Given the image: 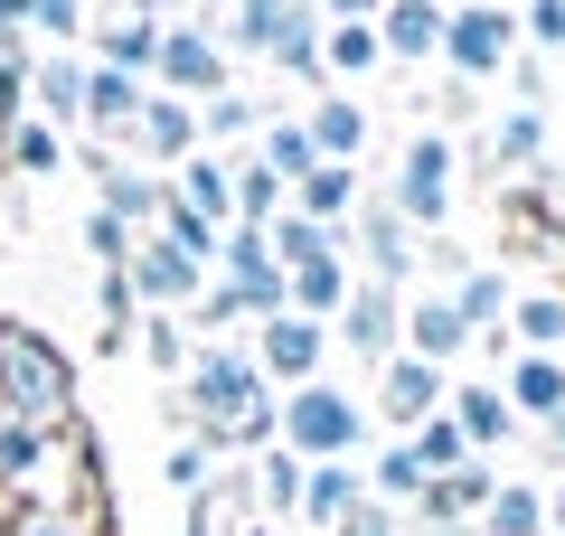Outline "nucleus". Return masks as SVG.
<instances>
[{
  "label": "nucleus",
  "instance_id": "obj_49",
  "mask_svg": "<svg viewBox=\"0 0 565 536\" xmlns=\"http://www.w3.org/2000/svg\"><path fill=\"white\" fill-rule=\"evenodd\" d=\"M311 10H321V20H377L386 0H311Z\"/></svg>",
  "mask_w": 565,
  "mask_h": 536
},
{
  "label": "nucleus",
  "instance_id": "obj_28",
  "mask_svg": "<svg viewBox=\"0 0 565 536\" xmlns=\"http://www.w3.org/2000/svg\"><path fill=\"white\" fill-rule=\"evenodd\" d=\"M264 122H274V114H264L255 95H236V85H226V95L199 104V151H236V141H255Z\"/></svg>",
  "mask_w": 565,
  "mask_h": 536
},
{
  "label": "nucleus",
  "instance_id": "obj_47",
  "mask_svg": "<svg viewBox=\"0 0 565 536\" xmlns=\"http://www.w3.org/2000/svg\"><path fill=\"white\" fill-rule=\"evenodd\" d=\"M10 536H95V527H85L76 508H29V517H20Z\"/></svg>",
  "mask_w": 565,
  "mask_h": 536
},
{
  "label": "nucleus",
  "instance_id": "obj_22",
  "mask_svg": "<svg viewBox=\"0 0 565 536\" xmlns=\"http://www.w3.org/2000/svg\"><path fill=\"white\" fill-rule=\"evenodd\" d=\"M170 199H180V207H199L207 226H226V217H236V170H226L217 151H189L180 170H170Z\"/></svg>",
  "mask_w": 565,
  "mask_h": 536
},
{
  "label": "nucleus",
  "instance_id": "obj_5",
  "mask_svg": "<svg viewBox=\"0 0 565 536\" xmlns=\"http://www.w3.org/2000/svg\"><path fill=\"white\" fill-rule=\"evenodd\" d=\"M122 292H132L141 311H170V320H180L189 301L207 292V264H199V255H180L170 236H141L132 255H122Z\"/></svg>",
  "mask_w": 565,
  "mask_h": 536
},
{
  "label": "nucleus",
  "instance_id": "obj_13",
  "mask_svg": "<svg viewBox=\"0 0 565 536\" xmlns=\"http://www.w3.org/2000/svg\"><path fill=\"white\" fill-rule=\"evenodd\" d=\"M490 490H500V471H490V461H462V471L424 480V499H415L424 536H452V527H462V517H481V508H490Z\"/></svg>",
  "mask_w": 565,
  "mask_h": 536
},
{
  "label": "nucleus",
  "instance_id": "obj_23",
  "mask_svg": "<svg viewBox=\"0 0 565 536\" xmlns=\"http://www.w3.org/2000/svg\"><path fill=\"white\" fill-rule=\"evenodd\" d=\"M292 20H302V0H226L217 47H226V57H264V47H274Z\"/></svg>",
  "mask_w": 565,
  "mask_h": 536
},
{
  "label": "nucleus",
  "instance_id": "obj_41",
  "mask_svg": "<svg viewBox=\"0 0 565 536\" xmlns=\"http://www.w3.org/2000/svg\"><path fill=\"white\" fill-rule=\"evenodd\" d=\"M57 160H66V141L57 132H47V122H10V170H29V179H47V170H57Z\"/></svg>",
  "mask_w": 565,
  "mask_h": 536
},
{
  "label": "nucleus",
  "instance_id": "obj_21",
  "mask_svg": "<svg viewBox=\"0 0 565 536\" xmlns=\"http://www.w3.org/2000/svg\"><path fill=\"white\" fill-rule=\"evenodd\" d=\"M359 199H367V189H359V170H340V160H311V179H292V217L330 226V236L349 226V207H359Z\"/></svg>",
  "mask_w": 565,
  "mask_h": 536
},
{
  "label": "nucleus",
  "instance_id": "obj_43",
  "mask_svg": "<svg viewBox=\"0 0 565 536\" xmlns=\"http://www.w3.org/2000/svg\"><path fill=\"white\" fill-rule=\"evenodd\" d=\"M527 39H537V57H546V47H565V0H527V10H519V47Z\"/></svg>",
  "mask_w": 565,
  "mask_h": 536
},
{
  "label": "nucleus",
  "instance_id": "obj_26",
  "mask_svg": "<svg viewBox=\"0 0 565 536\" xmlns=\"http://www.w3.org/2000/svg\"><path fill=\"white\" fill-rule=\"evenodd\" d=\"M546 132H556V122H546V104H519V114L490 122L481 160H490V170H537V160H546Z\"/></svg>",
  "mask_w": 565,
  "mask_h": 536
},
{
  "label": "nucleus",
  "instance_id": "obj_15",
  "mask_svg": "<svg viewBox=\"0 0 565 536\" xmlns=\"http://www.w3.org/2000/svg\"><path fill=\"white\" fill-rule=\"evenodd\" d=\"M444 10H452V0H386V10H377V47L405 57V66L444 57Z\"/></svg>",
  "mask_w": 565,
  "mask_h": 536
},
{
  "label": "nucleus",
  "instance_id": "obj_7",
  "mask_svg": "<svg viewBox=\"0 0 565 536\" xmlns=\"http://www.w3.org/2000/svg\"><path fill=\"white\" fill-rule=\"evenodd\" d=\"M151 85L180 104H207L236 85V57L217 47V29H161V66H151Z\"/></svg>",
  "mask_w": 565,
  "mask_h": 536
},
{
  "label": "nucleus",
  "instance_id": "obj_48",
  "mask_svg": "<svg viewBox=\"0 0 565 536\" xmlns=\"http://www.w3.org/2000/svg\"><path fill=\"white\" fill-rule=\"evenodd\" d=\"M330 536H396V508H377V499H359V508L340 517Z\"/></svg>",
  "mask_w": 565,
  "mask_h": 536
},
{
  "label": "nucleus",
  "instance_id": "obj_24",
  "mask_svg": "<svg viewBox=\"0 0 565 536\" xmlns=\"http://www.w3.org/2000/svg\"><path fill=\"white\" fill-rule=\"evenodd\" d=\"M444 415L462 424V442H471V452H481V461L500 452L509 433H519V415H509V396H500V386H481V377H471L462 396H444Z\"/></svg>",
  "mask_w": 565,
  "mask_h": 536
},
{
  "label": "nucleus",
  "instance_id": "obj_25",
  "mask_svg": "<svg viewBox=\"0 0 565 536\" xmlns=\"http://www.w3.org/2000/svg\"><path fill=\"white\" fill-rule=\"evenodd\" d=\"M302 132H311V151H321V160H340V170H349V160L367 151V104L359 95H321L302 114Z\"/></svg>",
  "mask_w": 565,
  "mask_h": 536
},
{
  "label": "nucleus",
  "instance_id": "obj_17",
  "mask_svg": "<svg viewBox=\"0 0 565 536\" xmlns=\"http://www.w3.org/2000/svg\"><path fill=\"white\" fill-rule=\"evenodd\" d=\"M141 95H151V85L141 76H114V66H85V141H122L132 132V114H141Z\"/></svg>",
  "mask_w": 565,
  "mask_h": 536
},
{
  "label": "nucleus",
  "instance_id": "obj_34",
  "mask_svg": "<svg viewBox=\"0 0 565 536\" xmlns=\"http://www.w3.org/2000/svg\"><path fill=\"white\" fill-rule=\"evenodd\" d=\"M255 160L282 179V189H292V179H311V160H321V151H311V132H302V122L282 114V122H264V132H255Z\"/></svg>",
  "mask_w": 565,
  "mask_h": 536
},
{
  "label": "nucleus",
  "instance_id": "obj_20",
  "mask_svg": "<svg viewBox=\"0 0 565 536\" xmlns=\"http://www.w3.org/2000/svg\"><path fill=\"white\" fill-rule=\"evenodd\" d=\"M359 499H367V480L349 471V461H302V508H292V517H311V536H330Z\"/></svg>",
  "mask_w": 565,
  "mask_h": 536
},
{
  "label": "nucleus",
  "instance_id": "obj_52",
  "mask_svg": "<svg viewBox=\"0 0 565 536\" xmlns=\"http://www.w3.org/2000/svg\"><path fill=\"white\" fill-rule=\"evenodd\" d=\"M245 536H274V527H264V517H255V527H245Z\"/></svg>",
  "mask_w": 565,
  "mask_h": 536
},
{
  "label": "nucleus",
  "instance_id": "obj_11",
  "mask_svg": "<svg viewBox=\"0 0 565 536\" xmlns=\"http://www.w3.org/2000/svg\"><path fill=\"white\" fill-rule=\"evenodd\" d=\"M122 141H132V151L141 160H151V170H180V160L189 151H199V104H180V95H161V85H151V95H141V114H132V132H122Z\"/></svg>",
  "mask_w": 565,
  "mask_h": 536
},
{
  "label": "nucleus",
  "instance_id": "obj_30",
  "mask_svg": "<svg viewBox=\"0 0 565 536\" xmlns=\"http://www.w3.org/2000/svg\"><path fill=\"white\" fill-rule=\"evenodd\" d=\"M95 66H114V76H141L151 85V66H161V20H114L95 39Z\"/></svg>",
  "mask_w": 565,
  "mask_h": 536
},
{
  "label": "nucleus",
  "instance_id": "obj_16",
  "mask_svg": "<svg viewBox=\"0 0 565 536\" xmlns=\"http://www.w3.org/2000/svg\"><path fill=\"white\" fill-rule=\"evenodd\" d=\"M349 282H359V264H349V245H330V255H311V264L282 274V301H292L302 320H330L349 301Z\"/></svg>",
  "mask_w": 565,
  "mask_h": 536
},
{
  "label": "nucleus",
  "instance_id": "obj_50",
  "mask_svg": "<svg viewBox=\"0 0 565 536\" xmlns=\"http://www.w3.org/2000/svg\"><path fill=\"white\" fill-rule=\"evenodd\" d=\"M546 536H565V480L546 490Z\"/></svg>",
  "mask_w": 565,
  "mask_h": 536
},
{
  "label": "nucleus",
  "instance_id": "obj_4",
  "mask_svg": "<svg viewBox=\"0 0 565 536\" xmlns=\"http://www.w3.org/2000/svg\"><path fill=\"white\" fill-rule=\"evenodd\" d=\"M509 57H519V10H500V0H452L444 10V66L462 85H490Z\"/></svg>",
  "mask_w": 565,
  "mask_h": 536
},
{
  "label": "nucleus",
  "instance_id": "obj_29",
  "mask_svg": "<svg viewBox=\"0 0 565 536\" xmlns=\"http://www.w3.org/2000/svg\"><path fill=\"white\" fill-rule=\"evenodd\" d=\"M377 20H321V76H377Z\"/></svg>",
  "mask_w": 565,
  "mask_h": 536
},
{
  "label": "nucleus",
  "instance_id": "obj_8",
  "mask_svg": "<svg viewBox=\"0 0 565 536\" xmlns=\"http://www.w3.org/2000/svg\"><path fill=\"white\" fill-rule=\"evenodd\" d=\"M444 396H452L444 367H424V357L396 349V357H377V415H367V424H386V442H405L424 415H444Z\"/></svg>",
  "mask_w": 565,
  "mask_h": 536
},
{
  "label": "nucleus",
  "instance_id": "obj_39",
  "mask_svg": "<svg viewBox=\"0 0 565 536\" xmlns=\"http://www.w3.org/2000/svg\"><path fill=\"white\" fill-rule=\"evenodd\" d=\"M39 471H47V433H29V424L0 415V490H10V480H39Z\"/></svg>",
  "mask_w": 565,
  "mask_h": 536
},
{
  "label": "nucleus",
  "instance_id": "obj_38",
  "mask_svg": "<svg viewBox=\"0 0 565 536\" xmlns=\"http://www.w3.org/2000/svg\"><path fill=\"white\" fill-rule=\"evenodd\" d=\"M255 508H274V517H292V508H302V461L282 452V442L255 461Z\"/></svg>",
  "mask_w": 565,
  "mask_h": 536
},
{
  "label": "nucleus",
  "instance_id": "obj_2",
  "mask_svg": "<svg viewBox=\"0 0 565 536\" xmlns=\"http://www.w3.org/2000/svg\"><path fill=\"white\" fill-rule=\"evenodd\" d=\"M274 442L292 461H349L367 442V405L349 396V386H330V377H311V386H282V405H274Z\"/></svg>",
  "mask_w": 565,
  "mask_h": 536
},
{
  "label": "nucleus",
  "instance_id": "obj_27",
  "mask_svg": "<svg viewBox=\"0 0 565 536\" xmlns=\"http://www.w3.org/2000/svg\"><path fill=\"white\" fill-rule=\"evenodd\" d=\"M509 349H546L565 357V292H509Z\"/></svg>",
  "mask_w": 565,
  "mask_h": 536
},
{
  "label": "nucleus",
  "instance_id": "obj_1",
  "mask_svg": "<svg viewBox=\"0 0 565 536\" xmlns=\"http://www.w3.org/2000/svg\"><path fill=\"white\" fill-rule=\"evenodd\" d=\"M66 405H76V367H66L29 320H0V415L57 442L66 433Z\"/></svg>",
  "mask_w": 565,
  "mask_h": 536
},
{
  "label": "nucleus",
  "instance_id": "obj_14",
  "mask_svg": "<svg viewBox=\"0 0 565 536\" xmlns=\"http://www.w3.org/2000/svg\"><path fill=\"white\" fill-rule=\"evenodd\" d=\"M500 396H509V415H519V424L565 415V357H546V349H509V377H500Z\"/></svg>",
  "mask_w": 565,
  "mask_h": 536
},
{
  "label": "nucleus",
  "instance_id": "obj_53",
  "mask_svg": "<svg viewBox=\"0 0 565 536\" xmlns=\"http://www.w3.org/2000/svg\"><path fill=\"white\" fill-rule=\"evenodd\" d=\"M556 207H565V199H556Z\"/></svg>",
  "mask_w": 565,
  "mask_h": 536
},
{
  "label": "nucleus",
  "instance_id": "obj_6",
  "mask_svg": "<svg viewBox=\"0 0 565 536\" xmlns=\"http://www.w3.org/2000/svg\"><path fill=\"white\" fill-rule=\"evenodd\" d=\"M255 377L264 386H311L321 377V357H330V320H302V311H274V320H255Z\"/></svg>",
  "mask_w": 565,
  "mask_h": 536
},
{
  "label": "nucleus",
  "instance_id": "obj_42",
  "mask_svg": "<svg viewBox=\"0 0 565 536\" xmlns=\"http://www.w3.org/2000/svg\"><path fill=\"white\" fill-rule=\"evenodd\" d=\"M85 245H95V255H104V274H122V255H132V226H114V217H104V207H85Z\"/></svg>",
  "mask_w": 565,
  "mask_h": 536
},
{
  "label": "nucleus",
  "instance_id": "obj_35",
  "mask_svg": "<svg viewBox=\"0 0 565 536\" xmlns=\"http://www.w3.org/2000/svg\"><path fill=\"white\" fill-rule=\"evenodd\" d=\"M264 57H274V66H282V76H292V85H321V10H311V0H302V20L282 29V39L264 47Z\"/></svg>",
  "mask_w": 565,
  "mask_h": 536
},
{
  "label": "nucleus",
  "instance_id": "obj_44",
  "mask_svg": "<svg viewBox=\"0 0 565 536\" xmlns=\"http://www.w3.org/2000/svg\"><path fill=\"white\" fill-rule=\"evenodd\" d=\"M207 461H217V442L199 433V442H180V452H170L161 471H170V490H199V480H207Z\"/></svg>",
  "mask_w": 565,
  "mask_h": 536
},
{
  "label": "nucleus",
  "instance_id": "obj_32",
  "mask_svg": "<svg viewBox=\"0 0 565 536\" xmlns=\"http://www.w3.org/2000/svg\"><path fill=\"white\" fill-rule=\"evenodd\" d=\"M481 536H546V490L537 480H500L481 508Z\"/></svg>",
  "mask_w": 565,
  "mask_h": 536
},
{
  "label": "nucleus",
  "instance_id": "obj_31",
  "mask_svg": "<svg viewBox=\"0 0 565 536\" xmlns=\"http://www.w3.org/2000/svg\"><path fill=\"white\" fill-rule=\"evenodd\" d=\"M452 311L471 320V339L500 330V320H509V274H500V264H462V274H452Z\"/></svg>",
  "mask_w": 565,
  "mask_h": 536
},
{
  "label": "nucleus",
  "instance_id": "obj_40",
  "mask_svg": "<svg viewBox=\"0 0 565 536\" xmlns=\"http://www.w3.org/2000/svg\"><path fill=\"white\" fill-rule=\"evenodd\" d=\"M141 357H151V367H161V377H180V367H189V330H180V320H170V311H141Z\"/></svg>",
  "mask_w": 565,
  "mask_h": 536
},
{
  "label": "nucleus",
  "instance_id": "obj_3",
  "mask_svg": "<svg viewBox=\"0 0 565 536\" xmlns=\"http://www.w3.org/2000/svg\"><path fill=\"white\" fill-rule=\"evenodd\" d=\"M452 199H462V151H452V132H415V141H405V160H396L386 207H396V217L424 236V226L452 217Z\"/></svg>",
  "mask_w": 565,
  "mask_h": 536
},
{
  "label": "nucleus",
  "instance_id": "obj_45",
  "mask_svg": "<svg viewBox=\"0 0 565 536\" xmlns=\"http://www.w3.org/2000/svg\"><path fill=\"white\" fill-rule=\"evenodd\" d=\"M29 29H47V39H76V29H85V0H29Z\"/></svg>",
  "mask_w": 565,
  "mask_h": 536
},
{
  "label": "nucleus",
  "instance_id": "obj_37",
  "mask_svg": "<svg viewBox=\"0 0 565 536\" xmlns=\"http://www.w3.org/2000/svg\"><path fill=\"white\" fill-rule=\"evenodd\" d=\"M282 207H292V189H282L264 160H245V170H236V217H226V226H274Z\"/></svg>",
  "mask_w": 565,
  "mask_h": 536
},
{
  "label": "nucleus",
  "instance_id": "obj_33",
  "mask_svg": "<svg viewBox=\"0 0 565 536\" xmlns=\"http://www.w3.org/2000/svg\"><path fill=\"white\" fill-rule=\"evenodd\" d=\"M367 499H377V508H415V499H424V461H415V442H386V452L367 461Z\"/></svg>",
  "mask_w": 565,
  "mask_h": 536
},
{
  "label": "nucleus",
  "instance_id": "obj_36",
  "mask_svg": "<svg viewBox=\"0 0 565 536\" xmlns=\"http://www.w3.org/2000/svg\"><path fill=\"white\" fill-rule=\"evenodd\" d=\"M405 442H415L424 480H444V471H462V461H481V452H471V442H462V424H452V415H424V424H415V433H405Z\"/></svg>",
  "mask_w": 565,
  "mask_h": 536
},
{
  "label": "nucleus",
  "instance_id": "obj_51",
  "mask_svg": "<svg viewBox=\"0 0 565 536\" xmlns=\"http://www.w3.org/2000/svg\"><path fill=\"white\" fill-rule=\"evenodd\" d=\"M537 442H546V452L565 461V415H546V424H537Z\"/></svg>",
  "mask_w": 565,
  "mask_h": 536
},
{
  "label": "nucleus",
  "instance_id": "obj_46",
  "mask_svg": "<svg viewBox=\"0 0 565 536\" xmlns=\"http://www.w3.org/2000/svg\"><path fill=\"white\" fill-rule=\"evenodd\" d=\"M434 114H444V122H462V132H471V122H481L490 104H481V85H462V76H452L444 95H434Z\"/></svg>",
  "mask_w": 565,
  "mask_h": 536
},
{
  "label": "nucleus",
  "instance_id": "obj_10",
  "mask_svg": "<svg viewBox=\"0 0 565 536\" xmlns=\"http://www.w3.org/2000/svg\"><path fill=\"white\" fill-rule=\"evenodd\" d=\"M349 217H359V282H386V292H396V282L424 264V255H415V226H405L386 199H359Z\"/></svg>",
  "mask_w": 565,
  "mask_h": 536
},
{
  "label": "nucleus",
  "instance_id": "obj_18",
  "mask_svg": "<svg viewBox=\"0 0 565 536\" xmlns=\"http://www.w3.org/2000/svg\"><path fill=\"white\" fill-rule=\"evenodd\" d=\"M95 207H104L114 226H132V236H151L161 207H170V179H161V170H114V179H95Z\"/></svg>",
  "mask_w": 565,
  "mask_h": 536
},
{
  "label": "nucleus",
  "instance_id": "obj_19",
  "mask_svg": "<svg viewBox=\"0 0 565 536\" xmlns=\"http://www.w3.org/2000/svg\"><path fill=\"white\" fill-rule=\"evenodd\" d=\"M85 114V57H29V122H76Z\"/></svg>",
  "mask_w": 565,
  "mask_h": 536
},
{
  "label": "nucleus",
  "instance_id": "obj_9",
  "mask_svg": "<svg viewBox=\"0 0 565 536\" xmlns=\"http://www.w3.org/2000/svg\"><path fill=\"white\" fill-rule=\"evenodd\" d=\"M396 330H405V292H386V282H349V301L330 311V339H340V349H359L367 367H377V357H396Z\"/></svg>",
  "mask_w": 565,
  "mask_h": 536
},
{
  "label": "nucleus",
  "instance_id": "obj_12",
  "mask_svg": "<svg viewBox=\"0 0 565 536\" xmlns=\"http://www.w3.org/2000/svg\"><path fill=\"white\" fill-rule=\"evenodd\" d=\"M396 349H405V357H424V367H444V377H452V357L471 349V320L452 311V292H424V301H405V330H396Z\"/></svg>",
  "mask_w": 565,
  "mask_h": 536
}]
</instances>
